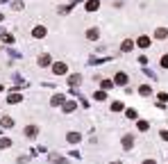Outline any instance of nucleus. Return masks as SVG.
Here are the masks:
<instances>
[{
    "mask_svg": "<svg viewBox=\"0 0 168 164\" xmlns=\"http://www.w3.org/2000/svg\"><path fill=\"white\" fill-rule=\"evenodd\" d=\"M50 62H53V59H50V55H45V52H43V55H39V66L48 68V66H50Z\"/></svg>",
    "mask_w": 168,
    "mask_h": 164,
    "instance_id": "obj_1",
    "label": "nucleus"
},
{
    "mask_svg": "<svg viewBox=\"0 0 168 164\" xmlns=\"http://www.w3.org/2000/svg\"><path fill=\"white\" fill-rule=\"evenodd\" d=\"M55 73H57V75H61V73H66V64H61V62H57V64H55Z\"/></svg>",
    "mask_w": 168,
    "mask_h": 164,
    "instance_id": "obj_2",
    "label": "nucleus"
},
{
    "mask_svg": "<svg viewBox=\"0 0 168 164\" xmlns=\"http://www.w3.org/2000/svg\"><path fill=\"white\" fill-rule=\"evenodd\" d=\"M25 134H27V137H37V128H34V125H27V128H25Z\"/></svg>",
    "mask_w": 168,
    "mask_h": 164,
    "instance_id": "obj_3",
    "label": "nucleus"
},
{
    "mask_svg": "<svg viewBox=\"0 0 168 164\" xmlns=\"http://www.w3.org/2000/svg\"><path fill=\"white\" fill-rule=\"evenodd\" d=\"M116 82H118V84H125V82H127V75H125V73H116Z\"/></svg>",
    "mask_w": 168,
    "mask_h": 164,
    "instance_id": "obj_4",
    "label": "nucleus"
},
{
    "mask_svg": "<svg viewBox=\"0 0 168 164\" xmlns=\"http://www.w3.org/2000/svg\"><path fill=\"white\" fill-rule=\"evenodd\" d=\"M68 141H71V144H77V141H80V134H77V132H71V134H68Z\"/></svg>",
    "mask_w": 168,
    "mask_h": 164,
    "instance_id": "obj_5",
    "label": "nucleus"
},
{
    "mask_svg": "<svg viewBox=\"0 0 168 164\" xmlns=\"http://www.w3.org/2000/svg\"><path fill=\"white\" fill-rule=\"evenodd\" d=\"M43 34H45V27H41V25L34 27V37H43Z\"/></svg>",
    "mask_w": 168,
    "mask_h": 164,
    "instance_id": "obj_6",
    "label": "nucleus"
},
{
    "mask_svg": "<svg viewBox=\"0 0 168 164\" xmlns=\"http://www.w3.org/2000/svg\"><path fill=\"white\" fill-rule=\"evenodd\" d=\"M2 125H5V128H9V125H14V121H11L9 116H5V119H2Z\"/></svg>",
    "mask_w": 168,
    "mask_h": 164,
    "instance_id": "obj_7",
    "label": "nucleus"
},
{
    "mask_svg": "<svg viewBox=\"0 0 168 164\" xmlns=\"http://www.w3.org/2000/svg\"><path fill=\"white\" fill-rule=\"evenodd\" d=\"M123 50H125V52L132 50V41H123Z\"/></svg>",
    "mask_w": 168,
    "mask_h": 164,
    "instance_id": "obj_8",
    "label": "nucleus"
},
{
    "mask_svg": "<svg viewBox=\"0 0 168 164\" xmlns=\"http://www.w3.org/2000/svg\"><path fill=\"white\" fill-rule=\"evenodd\" d=\"M130 146H132V137L127 134V137H125V148H130Z\"/></svg>",
    "mask_w": 168,
    "mask_h": 164,
    "instance_id": "obj_9",
    "label": "nucleus"
},
{
    "mask_svg": "<svg viewBox=\"0 0 168 164\" xmlns=\"http://www.w3.org/2000/svg\"><path fill=\"white\" fill-rule=\"evenodd\" d=\"M161 64H164V66L168 68V57H164V59H161Z\"/></svg>",
    "mask_w": 168,
    "mask_h": 164,
    "instance_id": "obj_10",
    "label": "nucleus"
},
{
    "mask_svg": "<svg viewBox=\"0 0 168 164\" xmlns=\"http://www.w3.org/2000/svg\"><path fill=\"white\" fill-rule=\"evenodd\" d=\"M146 164H154V162H152V160H148V162H146Z\"/></svg>",
    "mask_w": 168,
    "mask_h": 164,
    "instance_id": "obj_11",
    "label": "nucleus"
},
{
    "mask_svg": "<svg viewBox=\"0 0 168 164\" xmlns=\"http://www.w3.org/2000/svg\"><path fill=\"white\" fill-rule=\"evenodd\" d=\"M111 164H120V162H111Z\"/></svg>",
    "mask_w": 168,
    "mask_h": 164,
    "instance_id": "obj_12",
    "label": "nucleus"
}]
</instances>
